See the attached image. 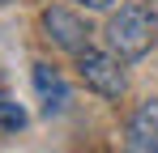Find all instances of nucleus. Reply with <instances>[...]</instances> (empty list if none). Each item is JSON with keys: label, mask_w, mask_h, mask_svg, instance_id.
<instances>
[{"label": "nucleus", "mask_w": 158, "mask_h": 153, "mask_svg": "<svg viewBox=\"0 0 158 153\" xmlns=\"http://www.w3.org/2000/svg\"><path fill=\"white\" fill-rule=\"evenodd\" d=\"M34 89H39V102H43L47 115H60L69 106V89H64V81L52 64H34Z\"/></svg>", "instance_id": "5"}, {"label": "nucleus", "mask_w": 158, "mask_h": 153, "mask_svg": "<svg viewBox=\"0 0 158 153\" xmlns=\"http://www.w3.org/2000/svg\"><path fill=\"white\" fill-rule=\"evenodd\" d=\"M0 128H4V132H17V128H26V111H22L17 102L9 98L4 89H0Z\"/></svg>", "instance_id": "6"}, {"label": "nucleus", "mask_w": 158, "mask_h": 153, "mask_svg": "<svg viewBox=\"0 0 158 153\" xmlns=\"http://www.w3.org/2000/svg\"><path fill=\"white\" fill-rule=\"evenodd\" d=\"M77 4H85V9H111V0H77Z\"/></svg>", "instance_id": "7"}, {"label": "nucleus", "mask_w": 158, "mask_h": 153, "mask_svg": "<svg viewBox=\"0 0 158 153\" xmlns=\"http://www.w3.org/2000/svg\"><path fill=\"white\" fill-rule=\"evenodd\" d=\"M124 153H158V98H145L124 128Z\"/></svg>", "instance_id": "3"}, {"label": "nucleus", "mask_w": 158, "mask_h": 153, "mask_svg": "<svg viewBox=\"0 0 158 153\" xmlns=\"http://www.w3.org/2000/svg\"><path fill=\"white\" fill-rule=\"evenodd\" d=\"M154 38H158V13L145 0L120 4V9L111 13V22H107V51L120 55L124 64L141 60L145 51L154 47Z\"/></svg>", "instance_id": "1"}, {"label": "nucleus", "mask_w": 158, "mask_h": 153, "mask_svg": "<svg viewBox=\"0 0 158 153\" xmlns=\"http://www.w3.org/2000/svg\"><path fill=\"white\" fill-rule=\"evenodd\" d=\"M43 30H47V38H52L56 47L73 51V55L90 47V30H85V22H81L77 13H69V9H47V13H43Z\"/></svg>", "instance_id": "4"}, {"label": "nucleus", "mask_w": 158, "mask_h": 153, "mask_svg": "<svg viewBox=\"0 0 158 153\" xmlns=\"http://www.w3.org/2000/svg\"><path fill=\"white\" fill-rule=\"evenodd\" d=\"M77 73H81V81H85L98 98H124V89H128L124 60L111 55V51H98V47L77 51Z\"/></svg>", "instance_id": "2"}]
</instances>
